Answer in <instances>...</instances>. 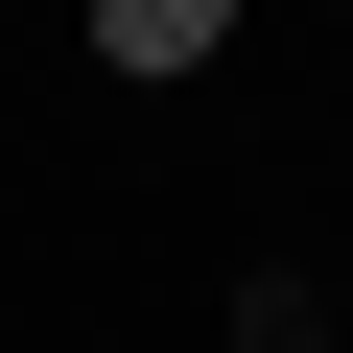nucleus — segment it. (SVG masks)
<instances>
[{
    "label": "nucleus",
    "instance_id": "f257e3e1",
    "mask_svg": "<svg viewBox=\"0 0 353 353\" xmlns=\"http://www.w3.org/2000/svg\"><path fill=\"white\" fill-rule=\"evenodd\" d=\"M94 71H118V94H212L236 24H212V0H94Z\"/></svg>",
    "mask_w": 353,
    "mask_h": 353
}]
</instances>
